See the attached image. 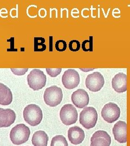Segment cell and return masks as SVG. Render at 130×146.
Returning a JSON list of instances; mask_svg holds the SVG:
<instances>
[{
  "mask_svg": "<svg viewBox=\"0 0 130 146\" xmlns=\"http://www.w3.org/2000/svg\"><path fill=\"white\" fill-rule=\"evenodd\" d=\"M23 118L29 125L37 126L41 123L42 120V111L39 106L36 104H29L23 110Z\"/></svg>",
  "mask_w": 130,
  "mask_h": 146,
  "instance_id": "cell-1",
  "label": "cell"
},
{
  "mask_svg": "<svg viewBox=\"0 0 130 146\" xmlns=\"http://www.w3.org/2000/svg\"><path fill=\"white\" fill-rule=\"evenodd\" d=\"M31 135L29 128L24 124H19L13 127L10 133V138L12 143L20 145L28 140Z\"/></svg>",
  "mask_w": 130,
  "mask_h": 146,
  "instance_id": "cell-2",
  "label": "cell"
},
{
  "mask_svg": "<svg viewBox=\"0 0 130 146\" xmlns=\"http://www.w3.org/2000/svg\"><path fill=\"white\" fill-rule=\"evenodd\" d=\"M98 120V113L92 107H85L80 114V123L86 129H89L95 126Z\"/></svg>",
  "mask_w": 130,
  "mask_h": 146,
  "instance_id": "cell-3",
  "label": "cell"
},
{
  "mask_svg": "<svg viewBox=\"0 0 130 146\" xmlns=\"http://www.w3.org/2000/svg\"><path fill=\"white\" fill-rule=\"evenodd\" d=\"M46 76L40 69H33L27 76L28 86L34 90H39L43 88L46 84Z\"/></svg>",
  "mask_w": 130,
  "mask_h": 146,
  "instance_id": "cell-4",
  "label": "cell"
},
{
  "mask_svg": "<svg viewBox=\"0 0 130 146\" xmlns=\"http://www.w3.org/2000/svg\"><path fill=\"white\" fill-rule=\"evenodd\" d=\"M63 98L62 89L56 86L46 88L43 95V99L46 104L52 107L60 104Z\"/></svg>",
  "mask_w": 130,
  "mask_h": 146,
  "instance_id": "cell-5",
  "label": "cell"
},
{
  "mask_svg": "<svg viewBox=\"0 0 130 146\" xmlns=\"http://www.w3.org/2000/svg\"><path fill=\"white\" fill-rule=\"evenodd\" d=\"M60 117L64 125H71L78 120V111L72 104H65L60 110Z\"/></svg>",
  "mask_w": 130,
  "mask_h": 146,
  "instance_id": "cell-6",
  "label": "cell"
},
{
  "mask_svg": "<svg viewBox=\"0 0 130 146\" xmlns=\"http://www.w3.org/2000/svg\"><path fill=\"white\" fill-rule=\"evenodd\" d=\"M120 110L118 106L110 102L105 104L101 110V116L105 121L112 123L119 118Z\"/></svg>",
  "mask_w": 130,
  "mask_h": 146,
  "instance_id": "cell-7",
  "label": "cell"
},
{
  "mask_svg": "<svg viewBox=\"0 0 130 146\" xmlns=\"http://www.w3.org/2000/svg\"><path fill=\"white\" fill-rule=\"evenodd\" d=\"M85 84L87 88L90 91L97 92L104 87L105 80L103 75L99 72L89 74L86 78Z\"/></svg>",
  "mask_w": 130,
  "mask_h": 146,
  "instance_id": "cell-8",
  "label": "cell"
},
{
  "mask_svg": "<svg viewBox=\"0 0 130 146\" xmlns=\"http://www.w3.org/2000/svg\"><path fill=\"white\" fill-rule=\"evenodd\" d=\"M80 81L79 73L73 69L66 70L62 77L63 85L68 89H73L77 87L80 84Z\"/></svg>",
  "mask_w": 130,
  "mask_h": 146,
  "instance_id": "cell-9",
  "label": "cell"
},
{
  "mask_svg": "<svg viewBox=\"0 0 130 146\" xmlns=\"http://www.w3.org/2000/svg\"><path fill=\"white\" fill-rule=\"evenodd\" d=\"M111 143V136L106 131H98L92 136L90 146H109Z\"/></svg>",
  "mask_w": 130,
  "mask_h": 146,
  "instance_id": "cell-10",
  "label": "cell"
},
{
  "mask_svg": "<svg viewBox=\"0 0 130 146\" xmlns=\"http://www.w3.org/2000/svg\"><path fill=\"white\" fill-rule=\"evenodd\" d=\"M89 94L83 89H79L72 95V101L76 107L83 108L89 104Z\"/></svg>",
  "mask_w": 130,
  "mask_h": 146,
  "instance_id": "cell-11",
  "label": "cell"
},
{
  "mask_svg": "<svg viewBox=\"0 0 130 146\" xmlns=\"http://www.w3.org/2000/svg\"><path fill=\"white\" fill-rule=\"evenodd\" d=\"M127 124L124 121H119L115 124L112 131L115 140L120 143L127 142L126 136Z\"/></svg>",
  "mask_w": 130,
  "mask_h": 146,
  "instance_id": "cell-12",
  "label": "cell"
},
{
  "mask_svg": "<svg viewBox=\"0 0 130 146\" xmlns=\"http://www.w3.org/2000/svg\"><path fill=\"white\" fill-rule=\"evenodd\" d=\"M15 119L16 114L13 110L0 108V128L10 127Z\"/></svg>",
  "mask_w": 130,
  "mask_h": 146,
  "instance_id": "cell-13",
  "label": "cell"
},
{
  "mask_svg": "<svg viewBox=\"0 0 130 146\" xmlns=\"http://www.w3.org/2000/svg\"><path fill=\"white\" fill-rule=\"evenodd\" d=\"M85 132L79 127H71L68 131V137L71 143L75 145L80 144L85 139Z\"/></svg>",
  "mask_w": 130,
  "mask_h": 146,
  "instance_id": "cell-14",
  "label": "cell"
},
{
  "mask_svg": "<svg viewBox=\"0 0 130 146\" xmlns=\"http://www.w3.org/2000/svg\"><path fill=\"white\" fill-rule=\"evenodd\" d=\"M113 88L117 93H124L127 90V76L123 73L116 74L112 80Z\"/></svg>",
  "mask_w": 130,
  "mask_h": 146,
  "instance_id": "cell-15",
  "label": "cell"
},
{
  "mask_svg": "<svg viewBox=\"0 0 130 146\" xmlns=\"http://www.w3.org/2000/svg\"><path fill=\"white\" fill-rule=\"evenodd\" d=\"M13 101V94L11 89L4 84L0 83V104L7 106Z\"/></svg>",
  "mask_w": 130,
  "mask_h": 146,
  "instance_id": "cell-16",
  "label": "cell"
},
{
  "mask_svg": "<svg viewBox=\"0 0 130 146\" xmlns=\"http://www.w3.org/2000/svg\"><path fill=\"white\" fill-rule=\"evenodd\" d=\"M49 138L45 131H37L33 134L31 142L34 146H47Z\"/></svg>",
  "mask_w": 130,
  "mask_h": 146,
  "instance_id": "cell-17",
  "label": "cell"
},
{
  "mask_svg": "<svg viewBox=\"0 0 130 146\" xmlns=\"http://www.w3.org/2000/svg\"><path fill=\"white\" fill-rule=\"evenodd\" d=\"M34 41V51L43 52L46 49V46L45 44V39L43 37H35Z\"/></svg>",
  "mask_w": 130,
  "mask_h": 146,
  "instance_id": "cell-18",
  "label": "cell"
},
{
  "mask_svg": "<svg viewBox=\"0 0 130 146\" xmlns=\"http://www.w3.org/2000/svg\"><path fill=\"white\" fill-rule=\"evenodd\" d=\"M51 146H68L66 139L63 135H57L53 137Z\"/></svg>",
  "mask_w": 130,
  "mask_h": 146,
  "instance_id": "cell-19",
  "label": "cell"
},
{
  "mask_svg": "<svg viewBox=\"0 0 130 146\" xmlns=\"http://www.w3.org/2000/svg\"><path fill=\"white\" fill-rule=\"evenodd\" d=\"M93 39L90 36V40H85L82 44V48L84 52H92L93 50Z\"/></svg>",
  "mask_w": 130,
  "mask_h": 146,
  "instance_id": "cell-20",
  "label": "cell"
},
{
  "mask_svg": "<svg viewBox=\"0 0 130 146\" xmlns=\"http://www.w3.org/2000/svg\"><path fill=\"white\" fill-rule=\"evenodd\" d=\"M47 73L52 78H55L59 75L62 70L61 68H46Z\"/></svg>",
  "mask_w": 130,
  "mask_h": 146,
  "instance_id": "cell-21",
  "label": "cell"
},
{
  "mask_svg": "<svg viewBox=\"0 0 130 146\" xmlns=\"http://www.w3.org/2000/svg\"><path fill=\"white\" fill-rule=\"evenodd\" d=\"M55 48L59 52H63L67 48V43L63 40H58L55 43Z\"/></svg>",
  "mask_w": 130,
  "mask_h": 146,
  "instance_id": "cell-22",
  "label": "cell"
},
{
  "mask_svg": "<svg viewBox=\"0 0 130 146\" xmlns=\"http://www.w3.org/2000/svg\"><path fill=\"white\" fill-rule=\"evenodd\" d=\"M69 48L72 52H77L80 48V43L77 40H72L69 43Z\"/></svg>",
  "mask_w": 130,
  "mask_h": 146,
  "instance_id": "cell-23",
  "label": "cell"
},
{
  "mask_svg": "<svg viewBox=\"0 0 130 146\" xmlns=\"http://www.w3.org/2000/svg\"><path fill=\"white\" fill-rule=\"evenodd\" d=\"M11 71L16 75H23L28 70V68H11Z\"/></svg>",
  "mask_w": 130,
  "mask_h": 146,
  "instance_id": "cell-24",
  "label": "cell"
}]
</instances>
